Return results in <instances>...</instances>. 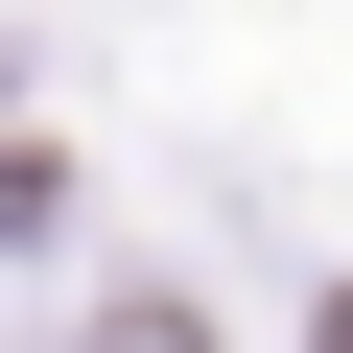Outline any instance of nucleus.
<instances>
[{
    "mask_svg": "<svg viewBox=\"0 0 353 353\" xmlns=\"http://www.w3.org/2000/svg\"><path fill=\"white\" fill-rule=\"evenodd\" d=\"M71 353H212V306H189V283H118V306H94Z\"/></svg>",
    "mask_w": 353,
    "mask_h": 353,
    "instance_id": "nucleus-1",
    "label": "nucleus"
}]
</instances>
